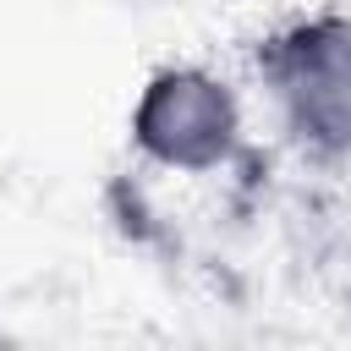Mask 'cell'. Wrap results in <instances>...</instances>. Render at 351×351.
Returning <instances> with one entry per match:
<instances>
[{
    "label": "cell",
    "instance_id": "7a4b0ae2",
    "mask_svg": "<svg viewBox=\"0 0 351 351\" xmlns=\"http://www.w3.org/2000/svg\"><path fill=\"white\" fill-rule=\"evenodd\" d=\"M126 137L132 154L165 176H219L247 154L241 88L203 60L154 66L126 110Z\"/></svg>",
    "mask_w": 351,
    "mask_h": 351
},
{
    "label": "cell",
    "instance_id": "6da1fadb",
    "mask_svg": "<svg viewBox=\"0 0 351 351\" xmlns=\"http://www.w3.org/2000/svg\"><path fill=\"white\" fill-rule=\"evenodd\" d=\"M258 88L280 137L313 165L351 159V11H307L258 44Z\"/></svg>",
    "mask_w": 351,
    "mask_h": 351
}]
</instances>
